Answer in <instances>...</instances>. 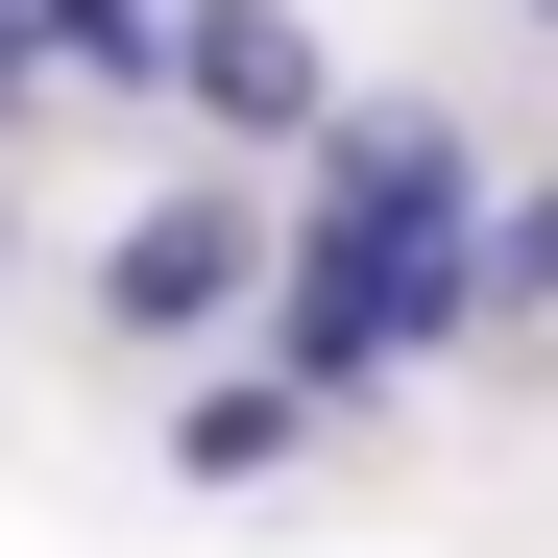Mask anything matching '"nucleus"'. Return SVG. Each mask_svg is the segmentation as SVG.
<instances>
[{
	"instance_id": "f257e3e1",
	"label": "nucleus",
	"mask_w": 558,
	"mask_h": 558,
	"mask_svg": "<svg viewBox=\"0 0 558 558\" xmlns=\"http://www.w3.org/2000/svg\"><path fill=\"white\" fill-rule=\"evenodd\" d=\"M170 98H195L219 146H316V122H340V73H316L292 0H170Z\"/></svg>"
},
{
	"instance_id": "f03ea898",
	"label": "nucleus",
	"mask_w": 558,
	"mask_h": 558,
	"mask_svg": "<svg viewBox=\"0 0 558 558\" xmlns=\"http://www.w3.org/2000/svg\"><path fill=\"white\" fill-rule=\"evenodd\" d=\"M243 292H267V219H243V195H170V219L98 243V316H122V340H195V316H243Z\"/></svg>"
},
{
	"instance_id": "7ed1b4c3",
	"label": "nucleus",
	"mask_w": 558,
	"mask_h": 558,
	"mask_svg": "<svg viewBox=\"0 0 558 558\" xmlns=\"http://www.w3.org/2000/svg\"><path fill=\"white\" fill-rule=\"evenodd\" d=\"M292 437H316V389H292V364H267V389H195V486H267Z\"/></svg>"
},
{
	"instance_id": "20e7f679",
	"label": "nucleus",
	"mask_w": 558,
	"mask_h": 558,
	"mask_svg": "<svg viewBox=\"0 0 558 558\" xmlns=\"http://www.w3.org/2000/svg\"><path fill=\"white\" fill-rule=\"evenodd\" d=\"M49 73H170V0H25Z\"/></svg>"
},
{
	"instance_id": "39448f33",
	"label": "nucleus",
	"mask_w": 558,
	"mask_h": 558,
	"mask_svg": "<svg viewBox=\"0 0 558 558\" xmlns=\"http://www.w3.org/2000/svg\"><path fill=\"white\" fill-rule=\"evenodd\" d=\"M486 316H558V195H486Z\"/></svg>"
},
{
	"instance_id": "423d86ee",
	"label": "nucleus",
	"mask_w": 558,
	"mask_h": 558,
	"mask_svg": "<svg viewBox=\"0 0 558 558\" xmlns=\"http://www.w3.org/2000/svg\"><path fill=\"white\" fill-rule=\"evenodd\" d=\"M534 25H558V0H534Z\"/></svg>"
}]
</instances>
